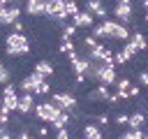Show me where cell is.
<instances>
[{
  "label": "cell",
  "instance_id": "29",
  "mask_svg": "<svg viewBox=\"0 0 148 139\" xmlns=\"http://www.w3.org/2000/svg\"><path fill=\"white\" fill-rule=\"evenodd\" d=\"M7 81H9V70L0 63V83H7Z\"/></svg>",
  "mask_w": 148,
  "mask_h": 139
},
{
  "label": "cell",
  "instance_id": "28",
  "mask_svg": "<svg viewBox=\"0 0 148 139\" xmlns=\"http://www.w3.org/2000/svg\"><path fill=\"white\" fill-rule=\"evenodd\" d=\"M139 95H141V88H139V86H132V83H130V88H127V97H130V100H136Z\"/></svg>",
  "mask_w": 148,
  "mask_h": 139
},
{
  "label": "cell",
  "instance_id": "13",
  "mask_svg": "<svg viewBox=\"0 0 148 139\" xmlns=\"http://www.w3.org/2000/svg\"><path fill=\"white\" fill-rule=\"evenodd\" d=\"M86 9H88L92 16H99V19H106V14H109V9H106V5H104L102 0H88V2H86Z\"/></svg>",
  "mask_w": 148,
  "mask_h": 139
},
{
  "label": "cell",
  "instance_id": "22",
  "mask_svg": "<svg viewBox=\"0 0 148 139\" xmlns=\"http://www.w3.org/2000/svg\"><path fill=\"white\" fill-rule=\"evenodd\" d=\"M127 60H130V53H127L123 46H120L118 51H113V65H125Z\"/></svg>",
  "mask_w": 148,
  "mask_h": 139
},
{
  "label": "cell",
  "instance_id": "33",
  "mask_svg": "<svg viewBox=\"0 0 148 139\" xmlns=\"http://www.w3.org/2000/svg\"><path fill=\"white\" fill-rule=\"evenodd\" d=\"M83 44H86V46H88V49H92V46H95V44H97V39H95V37H92V35H88V37H83Z\"/></svg>",
  "mask_w": 148,
  "mask_h": 139
},
{
  "label": "cell",
  "instance_id": "41",
  "mask_svg": "<svg viewBox=\"0 0 148 139\" xmlns=\"http://www.w3.org/2000/svg\"><path fill=\"white\" fill-rule=\"evenodd\" d=\"M146 25H148V12H146Z\"/></svg>",
  "mask_w": 148,
  "mask_h": 139
},
{
  "label": "cell",
  "instance_id": "27",
  "mask_svg": "<svg viewBox=\"0 0 148 139\" xmlns=\"http://www.w3.org/2000/svg\"><path fill=\"white\" fill-rule=\"evenodd\" d=\"M92 120H95V123H97V125H99V127H106V125H109V123H111V118H109V116H106V114H99V116H95V118H92Z\"/></svg>",
  "mask_w": 148,
  "mask_h": 139
},
{
  "label": "cell",
  "instance_id": "36",
  "mask_svg": "<svg viewBox=\"0 0 148 139\" xmlns=\"http://www.w3.org/2000/svg\"><path fill=\"white\" fill-rule=\"evenodd\" d=\"M12 28H14V30H18V32H23V28H25V25H23V23H21V21L16 19V21L12 23Z\"/></svg>",
  "mask_w": 148,
  "mask_h": 139
},
{
  "label": "cell",
  "instance_id": "19",
  "mask_svg": "<svg viewBox=\"0 0 148 139\" xmlns=\"http://www.w3.org/2000/svg\"><path fill=\"white\" fill-rule=\"evenodd\" d=\"M134 46H136V51H146V44H148V39L139 32V30H134V32H130V37H127Z\"/></svg>",
  "mask_w": 148,
  "mask_h": 139
},
{
  "label": "cell",
  "instance_id": "11",
  "mask_svg": "<svg viewBox=\"0 0 148 139\" xmlns=\"http://www.w3.org/2000/svg\"><path fill=\"white\" fill-rule=\"evenodd\" d=\"M72 23L76 28H92L95 25V16L88 12V9H79L74 16H72Z\"/></svg>",
  "mask_w": 148,
  "mask_h": 139
},
{
  "label": "cell",
  "instance_id": "32",
  "mask_svg": "<svg viewBox=\"0 0 148 139\" xmlns=\"http://www.w3.org/2000/svg\"><path fill=\"white\" fill-rule=\"evenodd\" d=\"M7 123H9V111H5L0 107V125H7Z\"/></svg>",
  "mask_w": 148,
  "mask_h": 139
},
{
  "label": "cell",
  "instance_id": "37",
  "mask_svg": "<svg viewBox=\"0 0 148 139\" xmlns=\"http://www.w3.org/2000/svg\"><path fill=\"white\" fill-rule=\"evenodd\" d=\"M35 132H37V134H42V137H44V134H49V127H44V125H39V127H37V130H35Z\"/></svg>",
  "mask_w": 148,
  "mask_h": 139
},
{
  "label": "cell",
  "instance_id": "25",
  "mask_svg": "<svg viewBox=\"0 0 148 139\" xmlns=\"http://www.w3.org/2000/svg\"><path fill=\"white\" fill-rule=\"evenodd\" d=\"M65 12H67V16H74L79 12V2L76 0H65Z\"/></svg>",
  "mask_w": 148,
  "mask_h": 139
},
{
  "label": "cell",
  "instance_id": "15",
  "mask_svg": "<svg viewBox=\"0 0 148 139\" xmlns=\"http://www.w3.org/2000/svg\"><path fill=\"white\" fill-rule=\"evenodd\" d=\"M83 137H86V139H102V137H104V130L92 120V123L83 125Z\"/></svg>",
  "mask_w": 148,
  "mask_h": 139
},
{
  "label": "cell",
  "instance_id": "30",
  "mask_svg": "<svg viewBox=\"0 0 148 139\" xmlns=\"http://www.w3.org/2000/svg\"><path fill=\"white\" fill-rule=\"evenodd\" d=\"M56 137H58V139H67V137H69V127H67V125H65V127H58V130H56Z\"/></svg>",
  "mask_w": 148,
  "mask_h": 139
},
{
  "label": "cell",
  "instance_id": "42",
  "mask_svg": "<svg viewBox=\"0 0 148 139\" xmlns=\"http://www.w3.org/2000/svg\"><path fill=\"white\" fill-rule=\"evenodd\" d=\"M143 137H146V139H148V132H143Z\"/></svg>",
  "mask_w": 148,
  "mask_h": 139
},
{
  "label": "cell",
  "instance_id": "8",
  "mask_svg": "<svg viewBox=\"0 0 148 139\" xmlns=\"http://www.w3.org/2000/svg\"><path fill=\"white\" fill-rule=\"evenodd\" d=\"M0 107L5 109V111H16V102H18V93H16V86L14 83H9L7 81V86H5V90H2V97H0Z\"/></svg>",
  "mask_w": 148,
  "mask_h": 139
},
{
  "label": "cell",
  "instance_id": "23",
  "mask_svg": "<svg viewBox=\"0 0 148 139\" xmlns=\"http://www.w3.org/2000/svg\"><path fill=\"white\" fill-rule=\"evenodd\" d=\"M120 137H123V139H143V130H141V127H127Z\"/></svg>",
  "mask_w": 148,
  "mask_h": 139
},
{
  "label": "cell",
  "instance_id": "10",
  "mask_svg": "<svg viewBox=\"0 0 148 139\" xmlns=\"http://www.w3.org/2000/svg\"><path fill=\"white\" fill-rule=\"evenodd\" d=\"M18 16H21V7L18 5H5L2 12H0V25H12Z\"/></svg>",
  "mask_w": 148,
  "mask_h": 139
},
{
  "label": "cell",
  "instance_id": "21",
  "mask_svg": "<svg viewBox=\"0 0 148 139\" xmlns=\"http://www.w3.org/2000/svg\"><path fill=\"white\" fill-rule=\"evenodd\" d=\"M143 123H146L143 111H134L132 116H127V127H143Z\"/></svg>",
  "mask_w": 148,
  "mask_h": 139
},
{
  "label": "cell",
  "instance_id": "16",
  "mask_svg": "<svg viewBox=\"0 0 148 139\" xmlns=\"http://www.w3.org/2000/svg\"><path fill=\"white\" fill-rule=\"evenodd\" d=\"M69 65H72V72H74V74H86V70H88V65H90V58L76 56V58L69 60Z\"/></svg>",
  "mask_w": 148,
  "mask_h": 139
},
{
  "label": "cell",
  "instance_id": "34",
  "mask_svg": "<svg viewBox=\"0 0 148 139\" xmlns=\"http://www.w3.org/2000/svg\"><path fill=\"white\" fill-rule=\"evenodd\" d=\"M5 137H12V130L7 125H0V139H5Z\"/></svg>",
  "mask_w": 148,
  "mask_h": 139
},
{
  "label": "cell",
  "instance_id": "20",
  "mask_svg": "<svg viewBox=\"0 0 148 139\" xmlns=\"http://www.w3.org/2000/svg\"><path fill=\"white\" fill-rule=\"evenodd\" d=\"M53 130H58V127H65V125H69V111H65V109H60V114L49 123Z\"/></svg>",
  "mask_w": 148,
  "mask_h": 139
},
{
  "label": "cell",
  "instance_id": "43",
  "mask_svg": "<svg viewBox=\"0 0 148 139\" xmlns=\"http://www.w3.org/2000/svg\"><path fill=\"white\" fill-rule=\"evenodd\" d=\"M2 7H5V5H0V12H2Z\"/></svg>",
  "mask_w": 148,
  "mask_h": 139
},
{
  "label": "cell",
  "instance_id": "3",
  "mask_svg": "<svg viewBox=\"0 0 148 139\" xmlns=\"http://www.w3.org/2000/svg\"><path fill=\"white\" fill-rule=\"evenodd\" d=\"M21 90L32 93V95H46V93L51 90V83H49L44 76H39L37 72H32V74L23 76V81H21Z\"/></svg>",
  "mask_w": 148,
  "mask_h": 139
},
{
  "label": "cell",
  "instance_id": "1",
  "mask_svg": "<svg viewBox=\"0 0 148 139\" xmlns=\"http://www.w3.org/2000/svg\"><path fill=\"white\" fill-rule=\"evenodd\" d=\"M90 30H92L95 39H123L125 42L130 37V28L116 19H102V23L92 25Z\"/></svg>",
  "mask_w": 148,
  "mask_h": 139
},
{
  "label": "cell",
  "instance_id": "12",
  "mask_svg": "<svg viewBox=\"0 0 148 139\" xmlns=\"http://www.w3.org/2000/svg\"><path fill=\"white\" fill-rule=\"evenodd\" d=\"M32 109H35V95L23 90V93L18 95V102H16V111H18V114H30Z\"/></svg>",
  "mask_w": 148,
  "mask_h": 139
},
{
  "label": "cell",
  "instance_id": "38",
  "mask_svg": "<svg viewBox=\"0 0 148 139\" xmlns=\"http://www.w3.org/2000/svg\"><path fill=\"white\" fill-rule=\"evenodd\" d=\"M18 137H21V139H25V137H30V130H18Z\"/></svg>",
  "mask_w": 148,
  "mask_h": 139
},
{
  "label": "cell",
  "instance_id": "5",
  "mask_svg": "<svg viewBox=\"0 0 148 139\" xmlns=\"http://www.w3.org/2000/svg\"><path fill=\"white\" fill-rule=\"evenodd\" d=\"M132 2H134V0H116V5H113V19L127 25V23L132 21V14H134Z\"/></svg>",
  "mask_w": 148,
  "mask_h": 139
},
{
  "label": "cell",
  "instance_id": "44",
  "mask_svg": "<svg viewBox=\"0 0 148 139\" xmlns=\"http://www.w3.org/2000/svg\"><path fill=\"white\" fill-rule=\"evenodd\" d=\"M146 51H148V44H146Z\"/></svg>",
  "mask_w": 148,
  "mask_h": 139
},
{
  "label": "cell",
  "instance_id": "35",
  "mask_svg": "<svg viewBox=\"0 0 148 139\" xmlns=\"http://www.w3.org/2000/svg\"><path fill=\"white\" fill-rule=\"evenodd\" d=\"M139 81H141V83L148 88V72H139Z\"/></svg>",
  "mask_w": 148,
  "mask_h": 139
},
{
  "label": "cell",
  "instance_id": "40",
  "mask_svg": "<svg viewBox=\"0 0 148 139\" xmlns=\"http://www.w3.org/2000/svg\"><path fill=\"white\" fill-rule=\"evenodd\" d=\"M14 0H0V5H12Z\"/></svg>",
  "mask_w": 148,
  "mask_h": 139
},
{
  "label": "cell",
  "instance_id": "7",
  "mask_svg": "<svg viewBox=\"0 0 148 139\" xmlns=\"http://www.w3.org/2000/svg\"><path fill=\"white\" fill-rule=\"evenodd\" d=\"M116 79H118V74H116V65H113V63H99L95 81H99V83H104V86H113Z\"/></svg>",
  "mask_w": 148,
  "mask_h": 139
},
{
  "label": "cell",
  "instance_id": "31",
  "mask_svg": "<svg viewBox=\"0 0 148 139\" xmlns=\"http://www.w3.org/2000/svg\"><path fill=\"white\" fill-rule=\"evenodd\" d=\"M113 125H127V114H118L113 118Z\"/></svg>",
  "mask_w": 148,
  "mask_h": 139
},
{
  "label": "cell",
  "instance_id": "18",
  "mask_svg": "<svg viewBox=\"0 0 148 139\" xmlns=\"http://www.w3.org/2000/svg\"><path fill=\"white\" fill-rule=\"evenodd\" d=\"M35 72H37L39 76L49 79V76H53V65H51L49 60H37V63H35Z\"/></svg>",
  "mask_w": 148,
  "mask_h": 139
},
{
  "label": "cell",
  "instance_id": "4",
  "mask_svg": "<svg viewBox=\"0 0 148 139\" xmlns=\"http://www.w3.org/2000/svg\"><path fill=\"white\" fill-rule=\"evenodd\" d=\"M32 111H35V116H37L39 123H51V120L60 114V107H58L53 100H46V102H39V104L35 102V109H32Z\"/></svg>",
  "mask_w": 148,
  "mask_h": 139
},
{
  "label": "cell",
  "instance_id": "2",
  "mask_svg": "<svg viewBox=\"0 0 148 139\" xmlns=\"http://www.w3.org/2000/svg\"><path fill=\"white\" fill-rule=\"evenodd\" d=\"M5 51H7V56H25L30 51V42H28V37L23 32L12 30L5 37Z\"/></svg>",
  "mask_w": 148,
  "mask_h": 139
},
{
  "label": "cell",
  "instance_id": "14",
  "mask_svg": "<svg viewBox=\"0 0 148 139\" xmlns=\"http://www.w3.org/2000/svg\"><path fill=\"white\" fill-rule=\"evenodd\" d=\"M111 86H104V83H99L95 90H90L88 93V100H92V102H106L109 100V95H111V90H109Z\"/></svg>",
  "mask_w": 148,
  "mask_h": 139
},
{
  "label": "cell",
  "instance_id": "9",
  "mask_svg": "<svg viewBox=\"0 0 148 139\" xmlns=\"http://www.w3.org/2000/svg\"><path fill=\"white\" fill-rule=\"evenodd\" d=\"M51 100H53L60 109H65V111H74V109H76V104H79V102H76V97H74L72 93H56Z\"/></svg>",
  "mask_w": 148,
  "mask_h": 139
},
{
  "label": "cell",
  "instance_id": "6",
  "mask_svg": "<svg viewBox=\"0 0 148 139\" xmlns=\"http://www.w3.org/2000/svg\"><path fill=\"white\" fill-rule=\"evenodd\" d=\"M44 16L56 19V21H65L67 19L65 0H44Z\"/></svg>",
  "mask_w": 148,
  "mask_h": 139
},
{
  "label": "cell",
  "instance_id": "26",
  "mask_svg": "<svg viewBox=\"0 0 148 139\" xmlns=\"http://www.w3.org/2000/svg\"><path fill=\"white\" fill-rule=\"evenodd\" d=\"M76 30H79V28H76L74 23H67V25H62V37H74Z\"/></svg>",
  "mask_w": 148,
  "mask_h": 139
},
{
  "label": "cell",
  "instance_id": "24",
  "mask_svg": "<svg viewBox=\"0 0 148 139\" xmlns=\"http://www.w3.org/2000/svg\"><path fill=\"white\" fill-rule=\"evenodd\" d=\"M76 46H74V42H72V37H62L60 39V46H58V51L60 53H69V51H74Z\"/></svg>",
  "mask_w": 148,
  "mask_h": 139
},
{
  "label": "cell",
  "instance_id": "39",
  "mask_svg": "<svg viewBox=\"0 0 148 139\" xmlns=\"http://www.w3.org/2000/svg\"><path fill=\"white\" fill-rule=\"evenodd\" d=\"M141 7H143V9L148 12V0H141Z\"/></svg>",
  "mask_w": 148,
  "mask_h": 139
},
{
  "label": "cell",
  "instance_id": "17",
  "mask_svg": "<svg viewBox=\"0 0 148 139\" xmlns=\"http://www.w3.org/2000/svg\"><path fill=\"white\" fill-rule=\"evenodd\" d=\"M25 12L30 16H44V0H25Z\"/></svg>",
  "mask_w": 148,
  "mask_h": 139
}]
</instances>
